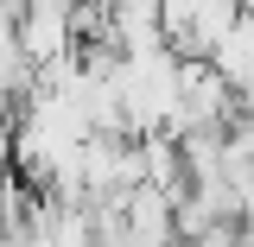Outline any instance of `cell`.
<instances>
[{
	"label": "cell",
	"instance_id": "6da1fadb",
	"mask_svg": "<svg viewBox=\"0 0 254 247\" xmlns=\"http://www.w3.org/2000/svg\"><path fill=\"white\" fill-rule=\"evenodd\" d=\"M19 51H26V63L38 76L70 63L76 57V19H64V13H19Z\"/></svg>",
	"mask_w": 254,
	"mask_h": 247
},
{
	"label": "cell",
	"instance_id": "3957f363",
	"mask_svg": "<svg viewBox=\"0 0 254 247\" xmlns=\"http://www.w3.org/2000/svg\"><path fill=\"white\" fill-rule=\"evenodd\" d=\"M13 127H19V101H13V95H0V165L13 158Z\"/></svg>",
	"mask_w": 254,
	"mask_h": 247
},
{
	"label": "cell",
	"instance_id": "7a4b0ae2",
	"mask_svg": "<svg viewBox=\"0 0 254 247\" xmlns=\"http://www.w3.org/2000/svg\"><path fill=\"white\" fill-rule=\"evenodd\" d=\"M210 63L222 70V83H229L235 95H248V101H254V13H242V19L216 38Z\"/></svg>",
	"mask_w": 254,
	"mask_h": 247
}]
</instances>
